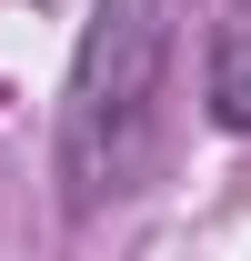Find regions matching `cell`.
I'll return each mask as SVG.
<instances>
[{"label": "cell", "instance_id": "obj_2", "mask_svg": "<svg viewBox=\"0 0 251 261\" xmlns=\"http://www.w3.org/2000/svg\"><path fill=\"white\" fill-rule=\"evenodd\" d=\"M211 121L251 130V0H231L211 31Z\"/></svg>", "mask_w": 251, "mask_h": 261}, {"label": "cell", "instance_id": "obj_1", "mask_svg": "<svg viewBox=\"0 0 251 261\" xmlns=\"http://www.w3.org/2000/svg\"><path fill=\"white\" fill-rule=\"evenodd\" d=\"M161 81H171V0H101L61 81V201L70 211L141 191V171L161 151Z\"/></svg>", "mask_w": 251, "mask_h": 261}]
</instances>
